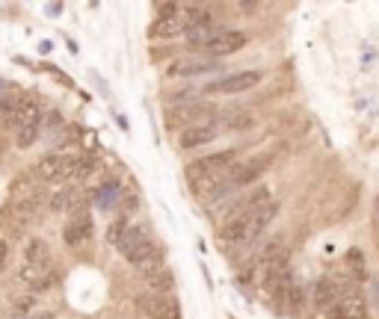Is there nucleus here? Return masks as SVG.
<instances>
[{"mask_svg": "<svg viewBox=\"0 0 379 319\" xmlns=\"http://www.w3.org/2000/svg\"><path fill=\"white\" fill-rule=\"evenodd\" d=\"M160 269H166V260H163V251H160V248H157V251H154V255L148 257V260H142V263L137 266V272H140L145 281L152 278V275H157Z\"/></svg>", "mask_w": 379, "mask_h": 319, "instance_id": "aec40b11", "label": "nucleus"}, {"mask_svg": "<svg viewBox=\"0 0 379 319\" xmlns=\"http://www.w3.org/2000/svg\"><path fill=\"white\" fill-rule=\"evenodd\" d=\"M9 263V243L6 240H0V269Z\"/></svg>", "mask_w": 379, "mask_h": 319, "instance_id": "c85d7f7f", "label": "nucleus"}, {"mask_svg": "<svg viewBox=\"0 0 379 319\" xmlns=\"http://www.w3.org/2000/svg\"><path fill=\"white\" fill-rule=\"evenodd\" d=\"M95 169V160H89V157H80L77 160V166H74V175L72 178H80V180H84V178H89V172Z\"/></svg>", "mask_w": 379, "mask_h": 319, "instance_id": "393cba45", "label": "nucleus"}, {"mask_svg": "<svg viewBox=\"0 0 379 319\" xmlns=\"http://www.w3.org/2000/svg\"><path fill=\"white\" fill-rule=\"evenodd\" d=\"M128 228H130V225H128L125 219H119V222H113V225H110V231H107V243H113V245H116V243L122 240V233H125Z\"/></svg>", "mask_w": 379, "mask_h": 319, "instance_id": "b1692460", "label": "nucleus"}, {"mask_svg": "<svg viewBox=\"0 0 379 319\" xmlns=\"http://www.w3.org/2000/svg\"><path fill=\"white\" fill-rule=\"evenodd\" d=\"M92 237V216H89V207H74L72 210V219L65 222V231H62V240L69 245H80Z\"/></svg>", "mask_w": 379, "mask_h": 319, "instance_id": "f8f14e48", "label": "nucleus"}, {"mask_svg": "<svg viewBox=\"0 0 379 319\" xmlns=\"http://www.w3.org/2000/svg\"><path fill=\"white\" fill-rule=\"evenodd\" d=\"M30 319H54V313H51V311H36Z\"/></svg>", "mask_w": 379, "mask_h": 319, "instance_id": "c756f323", "label": "nucleus"}, {"mask_svg": "<svg viewBox=\"0 0 379 319\" xmlns=\"http://www.w3.org/2000/svg\"><path fill=\"white\" fill-rule=\"evenodd\" d=\"M12 110H15V98L0 100V122H12Z\"/></svg>", "mask_w": 379, "mask_h": 319, "instance_id": "bb28decb", "label": "nucleus"}, {"mask_svg": "<svg viewBox=\"0 0 379 319\" xmlns=\"http://www.w3.org/2000/svg\"><path fill=\"white\" fill-rule=\"evenodd\" d=\"M172 287H175V272L169 269V266H166V269H160L157 275L148 278V290L157 293V296H169Z\"/></svg>", "mask_w": 379, "mask_h": 319, "instance_id": "6ab92c4d", "label": "nucleus"}, {"mask_svg": "<svg viewBox=\"0 0 379 319\" xmlns=\"http://www.w3.org/2000/svg\"><path fill=\"white\" fill-rule=\"evenodd\" d=\"M213 115H217V107L208 104V100H199V98L178 100V104L166 107V127L169 130H187L193 124L213 122Z\"/></svg>", "mask_w": 379, "mask_h": 319, "instance_id": "f03ea898", "label": "nucleus"}, {"mask_svg": "<svg viewBox=\"0 0 379 319\" xmlns=\"http://www.w3.org/2000/svg\"><path fill=\"white\" fill-rule=\"evenodd\" d=\"M72 204V190L69 187H62L57 195H51V201H47V210H54V213H65Z\"/></svg>", "mask_w": 379, "mask_h": 319, "instance_id": "5701e85b", "label": "nucleus"}, {"mask_svg": "<svg viewBox=\"0 0 379 319\" xmlns=\"http://www.w3.org/2000/svg\"><path fill=\"white\" fill-rule=\"evenodd\" d=\"M338 316L341 319H368V301L350 284H338Z\"/></svg>", "mask_w": 379, "mask_h": 319, "instance_id": "9b49d317", "label": "nucleus"}, {"mask_svg": "<svg viewBox=\"0 0 379 319\" xmlns=\"http://www.w3.org/2000/svg\"><path fill=\"white\" fill-rule=\"evenodd\" d=\"M116 180H110V183H101V190H98V204H110L113 201V192H116Z\"/></svg>", "mask_w": 379, "mask_h": 319, "instance_id": "a878e982", "label": "nucleus"}, {"mask_svg": "<svg viewBox=\"0 0 379 319\" xmlns=\"http://www.w3.org/2000/svg\"><path fill=\"white\" fill-rule=\"evenodd\" d=\"M21 263H27V266H51V245H47L42 237L30 240L24 245V260Z\"/></svg>", "mask_w": 379, "mask_h": 319, "instance_id": "f3484780", "label": "nucleus"}, {"mask_svg": "<svg viewBox=\"0 0 379 319\" xmlns=\"http://www.w3.org/2000/svg\"><path fill=\"white\" fill-rule=\"evenodd\" d=\"M9 311H12V316H24V313H30V311H36V296H15L12 301H9Z\"/></svg>", "mask_w": 379, "mask_h": 319, "instance_id": "412c9836", "label": "nucleus"}, {"mask_svg": "<svg viewBox=\"0 0 379 319\" xmlns=\"http://www.w3.org/2000/svg\"><path fill=\"white\" fill-rule=\"evenodd\" d=\"M261 71H234V74H225L220 77L217 83H210V86H205L208 95H240V92H249L255 89L258 83H261Z\"/></svg>", "mask_w": 379, "mask_h": 319, "instance_id": "423d86ee", "label": "nucleus"}, {"mask_svg": "<svg viewBox=\"0 0 379 319\" xmlns=\"http://www.w3.org/2000/svg\"><path fill=\"white\" fill-rule=\"evenodd\" d=\"M12 124H15V130H18V127H30V124H42L39 100H36V98H30V95H18V98H15Z\"/></svg>", "mask_w": 379, "mask_h": 319, "instance_id": "4468645a", "label": "nucleus"}, {"mask_svg": "<svg viewBox=\"0 0 379 319\" xmlns=\"http://www.w3.org/2000/svg\"><path fill=\"white\" fill-rule=\"evenodd\" d=\"M137 305L148 319H181V305H178V298L172 293L169 296L145 293V296L137 298Z\"/></svg>", "mask_w": 379, "mask_h": 319, "instance_id": "0eeeda50", "label": "nucleus"}, {"mask_svg": "<svg viewBox=\"0 0 379 319\" xmlns=\"http://www.w3.org/2000/svg\"><path fill=\"white\" fill-rule=\"evenodd\" d=\"M344 263H347V272L353 275L356 284H365L368 281V260H365V255H361L358 248H350L347 257H344Z\"/></svg>", "mask_w": 379, "mask_h": 319, "instance_id": "a211bd4d", "label": "nucleus"}, {"mask_svg": "<svg viewBox=\"0 0 379 319\" xmlns=\"http://www.w3.org/2000/svg\"><path fill=\"white\" fill-rule=\"evenodd\" d=\"M217 133H220L217 122H205V124H193V127H187V130H181V137H178V148H184V151H190V148H199V145H208V142H213V139H217Z\"/></svg>", "mask_w": 379, "mask_h": 319, "instance_id": "2eb2a0df", "label": "nucleus"}, {"mask_svg": "<svg viewBox=\"0 0 379 319\" xmlns=\"http://www.w3.org/2000/svg\"><path fill=\"white\" fill-rule=\"evenodd\" d=\"M217 69H220L217 59H210L205 54H190V57H178L169 65V77H199V74L217 71Z\"/></svg>", "mask_w": 379, "mask_h": 319, "instance_id": "1a4fd4ad", "label": "nucleus"}, {"mask_svg": "<svg viewBox=\"0 0 379 319\" xmlns=\"http://www.w3.org/2000/svg\"><path fill=\"white\" fill-rule=\"evenodd\" d=\"M116 248L122 251V257L130 263V266H140L142 260H148L157 251V245L152 243L145 228H128L122 233V240L116 243Z\"/></svg>", "mask_w": 379, "mask_h": 319, "instance_id": "20e7f679", "label": "nucleus"}, {"mask_svg": "<svg viewBox=\"0 0 379 319\" xmlns=\"http://www.w3.org/2000/svg\"><path fill=\"white\" fill-rule=\"evenodd\" d=\"M39 127H42V124H30V127H18V130H15V145H18V148H30L33 142H36V139H39Z\"/></svg>", "mask_w": 379, "mask_h": 319, "instance_id": "4be33fe9", "label": "nucleus"}, {"mask_svg": "<svg viewBox=\"0 0 379 319\" xmlns=\"http://www.w3.org/2000/svg\"><path fill=\"white\" fill-rule=\"evenodd\" d=\"M181 4H157V18H169V15H178Z\"/></svg>", "mask_w": 379, "mask_h": 319, "instance_id": "cd10ccee", "label": "nucleus"}, {"mask_svg": "<svg viewBox=\"0 0 379 319\" xmlns=\"http://www.w3.org/2000/svg\"><path fill=\"white\" fill-rule=\"evenodd\" d=\"M237 163L234 151H222V154H210V157H202L187 166V183L193 187L196 198H222L225 192H232L228 187V175H232V166Z\"/></svg>", "mask_w": 379, "mask_h": 319, "instance_id": "f257e3e1", "label": "nucleus"}, {"mask_svg": "<svg viewBox=\"0 0 379 319\" xmlns=\"http://www.w3.org/2000/svg\"><path fill=\"white\" fill-rule=\"evenodd\" d=\"M39 204H42V190L33 187L30 178H18V180H15L12 201H9V216H12V222L18 225V228L30 225L33 219H36Z\"/></svg>", "mask_w": 379, "mask_h": 319, "instance_id": "7ed1b4c3", "label": "nucleus"}, {"mask_svg": "<svg viewBox=\"0 0 379 319\" xmlns=\"http://www.w3.org/2000/svg\"><path fill=\"white\" fill-rule=\"evenodd\" d=\"M249 42L246 39V33H240V30H225V27H220V33L213 36L199 54H205V57H228V54H237V50Z\"/></svg>", "mask_w": 379, "mask_h": 319, "instance_id": "6e6552de", "label": "nucleus"}, {"mask_svg": "<svg viewBox=\"0 0 379 319\" xmlns=\"http://www.w3.org/2000/svg\"><path fill=\"white\" fill-rule=\"evenodd\" d=\"M311 305H315L317 311L329 313L335 305H338V281L332 278H317L315 287H311Z\"/></svg>", "mask_w": 379, "mask_h": 319, "instance_id": "dca6fc26", "label": "nucleus"}, {"mask_svg": "<svg viewBox=\"0 0 379 319\" xmlns=\"http://www.w3.org/2000/svg\"><path fill=\"white\" fill-rule=\"evenodd\" d=\"M77 154H72V151H57V154H47L39 160L36 166V175L47 183H60V180H69L74 175V166H77Z\"/></svg>", "mask_w": 379, "mask_h": 319, "instance_id": "39448f33", "label": "nucleus"}, {"mask_svg": "<svg viewBox=\"0 0 379 319\" xmlns=\"http://www.w3.org/2000/svg\"><path fill=\"white\" fill-rule=\"evenodd\" d=\"M270 169V160L267 157H252L246 163H234L232 166V175H228V187L237 190V187H252V183Z\"/></svg>", "mask_w": 379, "mask_h": 319, "instance_id": "9d476101", "label": "nucleus"}, {"mask_svg": "<svg viewBox=\"0 0 379 319\" xmlns=\"http://www.w3.org/2000/svg\"><path fill=\"white\" fill-rule=\"evenodd\" d=\"M187 33H190L187 6H181L178 15H169V18H157L152 24V36H157V39H175V36H187Z\"/></svg>", "mask_w": 379, "mask_h": 319, "instance_id": "ddd939ff", "label": "nucleus"}]
</instances>
